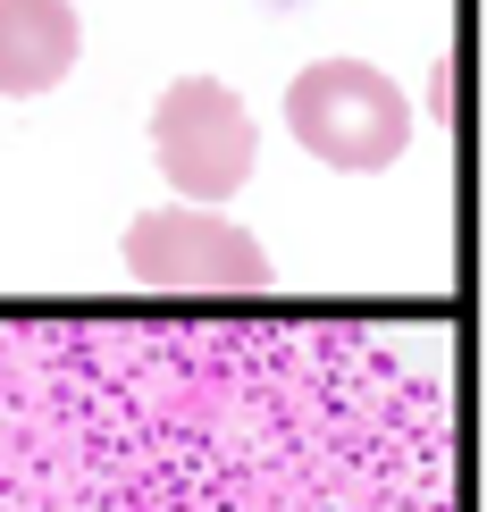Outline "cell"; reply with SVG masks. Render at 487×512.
Returning a JSON list of instances; mask_svg holds the SVG:
<instances>
[{
    "label": "cell",
    "instance_id": "cell-2",
    "mask_svg": "<svg viewBox=\"0 0 487 512\" xmlns=\"http://www.w3.org/2000/svg\"><path fill=\"white\" fill-rule=\"evenodd\" d=\"M152 160L177 185V202L219 210L227 194H244L261 168V126L219 76H177L152 101Z\"/></svg>",
    "mask_w": 487,
    "mask_h": 512
},
{
    "label": "cell",
    "instance_id": "cell-4",
    "mask_svg": "<svg viewBox=\"0 0 487 512\" xmlns=\"http://www.w3.org/2000/svg\"><path fill=\"white\" fill-rule=\"evenodd\" d=\"M76 0H0V101H34L76 68Z\"/></svg>",
    "mask_w": 487,
    "mask_h": 512
},
{
    "label": "cell",
    "instance_id": "cell-1",
    "mask_svg": "<svg viewBox=\"0 0 487 512\" xmlns=\"http://www.w3.org/2000/svg\"><path fill=\"white\" fill-rule=\"evenodd\" d=\"M286 126L336 177H378L412 143V101L370 59H320V68H303L286 84Z\"/></svg>",
    "mask_w": 487,
    "mask_h": 512
},
{
    "label": "cell",
    "instance_id": "cell-3",
    "mask_svg": "<svg viewBox=\"0 0 487 512\" xmlns=\"http://www.w3.org/2000/svg\"><path fill=\"white\" fill-rule=\"evenodd\" d=\"M126 277L135 286H168V294H185V286L194 294H252V286H269V252L202 202H160L126 227Z\"/></svg>",
    "mask_w": 487,
    "mask_h": 512
},
{
    "label": "cell",
    "instance_id": "cell-5",
    "mask_svg": "<svg viewBox=\"0 0 487 512\" xmlns=\"http://www.w3.org/2000/svg\"><path fill=\"white\" fill-rule=\"evenodd\" d=\"M261 9H303V0H261Z\"/></svg>",
    "mask_w": 487,
    "mask_h": 512
}]
</instances>
